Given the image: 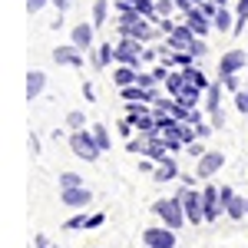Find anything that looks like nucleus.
<instances>
[{"label":"nucleus","mask_w":248,"mask_h":248,"mask_svg":"<svg viewBox=\"0 0 248 248\" xmlns=\"http://www.w3.org/2000/svg\"><path fill=\"white\" fill-rule=\"evenodd\" d=\"M182 172H179V159H175V153H169L162 162H155V172H153V182H159V186H166V182H175Z\"/></svg>","instance_id":"14"},{"label":"nucleus","mask_w":248,"mask_h":248,"mask_svg":"<svg viewBox=\"0 0 248 248\" xmlns=\"http://www.w3.org/2000/svg\"><path fill=\"white\" fill-rule=\"evenodd\" d=\"M225 166V153H218V149H209V153L202 155V159H195V175L202 179V182H209L218 175V169Z\"/></svg>","instance_id":"9"},{"label":"nucleus","mask_w":248,"mask_h":248,"mask_svg":"<svg viewBox=\"0 0 248 248\" xmlns=\"http://www.w3.org/2000/svg\"><path fill=\"white\" fill-rule=\"evenodd\" d=\"M77 186H86L79 172H60V189H77Z\"/></svg>","instance_id":"28"},{"label":"nucleus","mask_w":248,"mask_h":248,"mask_svg":"<svg viewBox=\"0 0 248 248\" xmlns=\"http://www.w3.org/2000/svg\"><path fill=\"white\" fill-rule=\"evenodd\" d=\"M225 93H229V90H225V83H222V79H212L209 90H205V99H202V109H205V113L222 109V96H225Z\"/></svg>","instance_id":"17"},{"label":"nucleus","mask_w":248,"mask_h":248,"mask_svg":"<svg viewBox=\"0 0 248 248\" xmlns=\"http://www.w3.org/2000/svg\"><path fill=\"white\" fill-rule=\"evenodd\" d=\"M60 202H63L66 209H90L93 192L86 189V186H77V189H60Z\"/></svg>","instance_id":"13"},{"label":"nucleus","mask_w":248,"mask_h":248,"mask_svg":"<svg viewBox=\"0 0 248 248\" xmlns=\"http://www.w3.org/2000/svg\"><path fill=\"white\" fill-rule=\"evenodd\" d=\"M175 195L182 199L186 218H189L192 225H205V202H202V189H195V186H179Z\"/></svg>","instance_id":"3"},{"label":"nucleus","mask_w":248,"mask_h":248,"mask_svg":"<svg viewBox=\"0 0 248 248\" xmlns=\"http://www.w3.org/2000/svg\"><path fill=\"white\" fill-rule=\"evenodd\" d=\"M46 3H50V0H27V14H40Z\"/></svg>","instance_id":"36"},{"label":"nucleus","mask_w":248,"mask_h":248,"mask_svg":"<svg viewBox=\"0 0 248 248\" xmlns=\"http://www.w3.org/2000/svg\"><path fill=\"white\" fill-rule=\"evenodd\" d=\"M149 146H153V133H136L129 142H126V149L133 155H139V159H146L149 155Z\"/></svg>","instance_id":"21"},{"label":"nucleus","mask_w":248,"mask_h":248,"mask_svg":"<svg viewBox=\"0 0 248 248\" xmlns=\"http://www.w3.org/2000/svg\"><path fill=\"white\" fill-rule=\"evenodd\" d=\"M153 215L162 222V225H169V229H182V225L189 222L179 195H172V199H155L153 202Z\"/></svg>","instance_id":"1"},{"label":"nucleus","mask_w":248,"mask_h":248,"mask_svg":"<svg viewBox=\"0 0 248 248\" xmlns=\"http://www.w3.org/2000/svg\"><path fill=\"white\" fill-rule=\"evenodd\" d=\"M142 245L146 248H175V229L169 225H149V229H142Z\"/></svg>","instance_id":"8"},{"label":"nucleus","mask_w":248,"mask_h":248,"mask_svg":"<svg viewBox=\"0 0 248 248\" xmlns=\"http://www.w3.org/2000/svg\"><path fill=\"white\" fill-rule=\"evenodd\" d=\"M218 192H222L225 215H229V218H235V222H242V218L248 215V195H238L232 186H218Z\"/></svg>","instance_id":"7"},{"label":"nucleus","mask_w":248,"mask_h":248,"mask_svg":"<svg viewBox=\"0 0 248 248\" xmlns=\"http://www.w3.org/2000/svg\"><path fill=\"white\" fill-rule=\"evenodd\" d=\"M182 73H186V79H189L192 86H199V90H209V83H212V79L205 77V73H202V70H199L195 63H192V66H182Z\"/></svg>","instance_id":"24"},{"label":"nucleus","mask_w":248,"mask_h":248,"mask_svg":"<svg viewBox=\"0 0 248 248\" xmlns=\"http://www.w3.org/2000/svg\"><path fill=\"white\" fill-rule=\"evenodd\" d=\"M116 33L119 37H133L139 43H155V40H162V30L155 27L149 17H136L129 23H116Z\"/></svg>","instance_id":"2"},{"label":"nucleus","mask_w":248,"mask_h":248,"mask_svg":"<svg viewBox=\"0 0 248 248\" xmlns=\"http://www.w3.org/2000/svg\"><path fill=\"white\" fill-rule=\"evenodd\" d=\"M232 99H235V109L242 116H248V86H242L238 93H232Z\"/></svg>","instance_id":"30"},{"label":"nucleus","mask_w":248,"mask_h":248,"mask_svg":"<svg viewBox=\"0 0 248 248\" xmlns=\"http://www.w3.org/2000/svg\"><path fill=\"white\" fill-rule=\"evenodd\" d=\"M215 3H218V7H225V3H229V0H215Z\"/></svg>","instance_id":"41"},{"label":"nucleus","mask_w":248,"mask_h":248,"mask_svg":"<svg viewBox=\"0 0 248 248\" xmlns=\"http://www.w3.org/2000/svg\"><path fill=\"white\" fill-rule=\"evenodd\" d=\"M30 153H33V155L40 153V139H37V136H30Z\"/></svg>","instance_id":"40"},{"label":"nucleus","mask_w":248,"mask_h":248,"mask_svg":"<svg viewBox=\"0 0 248 248\" xmlns=\"http://www.w3.org/2000/svg\"><path fill=\"white\" fill-rule=\"evenodd\" d=\"M155 27L162 30V37H169V33H172V30H175V27H179V23H175V20H172V17H159V23H155Z\"/></svg>","instance_id":"34"},{"label":"nucleus","mask_w":248,"mask_h":248,"mask_svg":"<svg viewBox=\"0 0 248 248\" xmlns=\"http://www.w3.org/2000/svg\"><path fill=\"white\" fill-rule=\"evenodd\" d=\"M53 7H57V14H66L70 7H73V0H50Z\"/></svg>","instance_id":"37"},{"label":"nucleus","mask_w":248,"mask_h":248,"mask_svg":"<svg viewBox=\"0 0 248 248\" xmlns=\"http://www.w3.org/2000/svg\"><path fill=\"white\" fill-rule=\"evenodd\" d=\"M182 20L192 27V33H195V37H209L212 30H215V27H212V17L202 10V7H192V10H189Z\"/></svg>","instance_id":"16"},{"label":"nucleus","mask_w":248,"mask_h":248,"mask_svg":"<svg viewBox=\"0 0 248 248\" xmlns=\"http://www.w3.org/2000/svg\"><path fill=\"white\" fill-rule=\"evenodd\" d=\"M205 153H209V149H205V142H202V139H192L189 146H186V155H189V159H202Z\"/></svg>","instance_id":"31"},{"label":"nucleus","mask_w":248,"mask_h":248,"mask_svg":"<svg viewBox=\"0 0 248 248\" xmlns=\"http://www.w3.org/2000/svg\"><path fill=\"white\" fill-rule=\"evenodd\" d=\"M70 40L77 43L83 53H86V50H93V46H96V23H93V20H90V23H86V20L77 23V27L70 30Z\"/></svg>","instance_id":"15"},{"label":"nucleus","mask_w":248,"mask_h":248,"mask_svg":"<svg viewBox=\"0 0 248 248\" xmlns=\"http://www.w3.org/2000/svg\"><path fill=\"white\" fill-rule=\"evenodd\" d=\"M192 3H195V7H199V3H202V0H192Z\"/></svg>","instance_id":"42"},{"label":"nucleus","mask_w":248,"mask_h":248,"mask_svg":"<svg viewBox=\"0 0 248 248\" xmlns=\"http://www.w3.org/2000/svg\"><path fill=\"white\" fill-rule=\"evenodd\" d=\"M86 225H90V215H86L83 209H77L73 218H66V222H63V229H66V232H79V229H86Z\"/></svg>","instance_id":"26"},{"label":"nucleus","mask_w":248,"mask_h":248,"mask_svg":"<svg viewBox=\"0 0 248 248\" xmlns=\"http://www.w3.org/2000/svg\"><path fill=\"white\" fill-rule=\"evenodd\" d=\"M218 79L225 83V90H229V93H238V90L245 86V79H242V73H235V77H218Z\"/></svg>","instance_id":"32"},{"label":"nucleus","mask_w":248,"mask_h":248,"mask_svg":"<svg viewBox=\"0 0 248 248\" xmlns=\"http://www.w3.org/2000/svg\"><path fill=\"white\" fill-rule=\"evenodd\" d=\"M33 248H57V245H50L46 235H37V238H33Z\"/></svg>","instance_id":"39"},{"label":"nucleus","mask_w":248,"mask_h":248,"mask_svg":"<svg viewBox=\"0 0 248 248\" xmlns=\"http://www.w3.org/2000/svg\"><path fill=\"white\" fill-rule=\"evenodd\" d=\"M248 66V50H229L218 57V77H235V73H245Z\"/></svg>","instance_id":"12"},{"label":"nucleus","mask_w":248,"mask_h":248,"mask_svg":"<svg viewBox=\"0 0 248 248\" xmlns=\"http://www.w3.org/2000/svg\"><path fill=\"white\" fill-rule=\"evenodd\" d=\"M142 53H146V43H139L133 37H119L116 40V63H126V66H146L142 63Z\"/></svg>","instance_id":"5"},{"label":"nucleus","mask_w":248,"mask_h":248,"mask_svg":"<svg viewBox=\"0 0 248 248\" xmlns=\"http://www.w3.org/2000/svg\"><path fill=\"white\" fill-rule=\"evenodd\" d=\"M83 96H86V103H96V90H93V83H83Z\"/></svg>","instance_id":"38"},{"label":"nucleus","mask_w":248,"mask_h":248,"mask_svg":"<svg viewBox=\"0 0 248 248\" xmlns=\"http://www.w3.org/2000/svg\"><path fill=\"white\" fill-rule=\"evenodd\" d=\"M162 43L169 46V50H175V53H189L192 50V43H195V33H192V27L182 20L175 30H172L169 37H162Z\"/></svg>","instance_id":"10"},{"label":"nucleus","mask_w":248,"mask_h":248,"mask_svg":"<svg viewBox=\"0 0 248 248\" xmlns=\"http://www.w3.org/2000/svg\"><path fill=\"white\" fill-rule=\"evenodd\" d=\"M90 63H93L96 70H106L109 63H116V43H113V40H109V43H96Z\"/></svg>","instance_id":"18"},{"label":"nucleus","mask_w":248,"mask_h":248,"mask_svg":"<svg viewBox=\"0 0 248 248\" xmlns=\"http://www.w3.org/2000/svg\"><path fill=\"white\" fill-rule=\"evenodd\" d=\"M86 113H79V109H73V113H66V129L70 133H77V129H86Z\"/></svg>","instance_id":"27"},{"label":"nucleus","mask_w":248,"mask_h":248,"mask_svg":"<svg viewBox=\"0 0 248 248\" xmlns=\"http://www.w3.org/2000/svg\"><path fill=\"white\" fill-rule=\"evenodd\" d=\"M90 20L96 23V30L106 27V23H109V0H96L93 10H90Z\"/></svg>","instance_id":"23"},{"label":"nucleus","mask_w":248,"mask_h":248,"mask_svg":"<svg viewBox=\"0 0 248 248\" xmlns=\"http://www.w3.org/2000/svg\"><path fill=\"white\" fill-rule=\"evenodd\" d=\"M245 50H248V43H245Z\"/></svg>","instance_id":"44"},{"label":"nucleus","mask_w":248,"mask_h":248,"mask_svg":"<svg viewBox=\"0 0 248 248\" xmlns=\"http://www.w3.org/2000/svg\"><path fill=\"white\" fill-rule=\"evenodd\" d=\"M245 86H248V77H245Z\"/></svg>","instance_id":"43"},{"label":"nucleus","mask_w":248,"mask_h":248,"mask_svg":"<svg viewBox=\"0 0 248 248\" xmlns=\"http://www.w3.org/2000/svg\"><path fill=\"white\" fill-rule=\"evenodd\" d=\"M70 149H73V155L83 159V162H96V159L103 155L93 129H77V133H70Z\"/></svg>","instance_id":"4"},{"label":"nucleus","mask_w":248,"mask_h":248,"mask_svg":"<svg viewBox=\"0 0 248 248\" xmlns=\"http://www.w3.org/2000/svg\"><path fill=\"white\" fill-rule=\"evenodd\" d=\"M195 60H202L205 53H209V43H205V37H195V43H192V50H189Z\"/></svg>","instance_id":"33"},{"label":"nucleus","mask_w":248,"mask_h":248,"mask_svg":"<svg viewBox=\"0 0 248 248\" xmlns=\"http://www.w3.org/2000/svg\"><path fill=\"white\" fill-rule=\"evenodd\" d=\"M43 90H46V73L43 70H30L27 73V96L37 99V96H43Z\"/></svg>","instance_id":"22"},{"label":"nucleus","mask_w":248,"mask_h":248,"mask_svg":"<svg viewBox=\"0 0 248 248\" xmlns=\"http://www.w3.org/2000/svg\"><path fill=\"white\" fill-rule=\"evenodd\" d=\"M212 27H215L218 33H232V27H235V10H229V3L212 14Z\"/></svg>","instance_id":"20"},{"label":"nucleus","mask_w":248,"mask_h":248,"mask_svg":"<svg viewBox=\"0 0 248 248\" xmlns=\"http://www.w3.org/2000/svg\"><path fill=\"white\" fill-rule=\"evenodd\" d=\"M53 63H60V66H70V70H79V66L86 63V57H83V50H79L77 43L70 40V43H60V46H53Z\"/></svg>","instance_id":"11"},{"label":"nucleus","mask_w":248,"mask_h":248,"mask_svg":"<svg viewBox=\"0 0 248 248\" xmlns=\"http://www.w3.org/2000/svg\"><path fill=\"white\" fill-rule=\"evenodd\" d=\"M90 129H93V136H96V142H99V149H103V153H106V149H113V136H109V129H106L103 123H93Z\"/></svg>","instance_id":"25"},{"label":"nucleus","mask_w":248,"mask_h":248,"mask_svg":"<svg viewBox=\"0 0 248 248\" xmlns=\"http://www.w3.org/2000/svg\"><path fill=\"white\" fill-rule=\"evenodd\" d=\"M155 14H159V17H175L179 7H175V0H155ZM155 23H159V20H155Z\"/></svg>","instance_id":"29"},{"label":"nucleus","mask_w":248,"mask_h":248,"mask_svg":"<svg viewBox=\"0 0 248 248\" xmlns=\"http://www.w3.org/2000/svg\"><path fill=\"white\" fill-rule=\"evenodd\" d=\"M202 202H205V225H215L225 215V205H222V192H218V186L212 179L202 186Z\"/></svg>","instance_id":"6"},{"label":"nucleus","mask_w":248,"mask_h":248,"mask_svg":"<svg viewBox=\"0 0 248 248\" xmlns=\"http://www.w3.org/2000/svg\"><path fill=\"white\" fill-rule=\"evenodd\" d=\"M113 83H116V90H126V86L139 83V66H126V63H116V70H113Z\"/></svg>","instance_id":"19"},{"label":"nucleus","mask_w":248,"mask_h":248,"mask_svg":"<svg viewBox=\"0 0 248 248\" xmlns=\"http://www.w3.org/2000/svg\"><path fill=\"white\" fill-rule=\"evenodd\" d=\"M209 123L215 126V129H225V109H215V113H209Z\"/></svg>","instance_id":"35"}]
</instances>
